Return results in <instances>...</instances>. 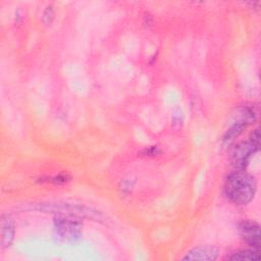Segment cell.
<instances>
[{
	"label": "cell",
	"instance_id": "obj_1",
	"mask_svg": "<svg viewBox=\"0 0 261 261\" xmlns=\"http://www.w3.org/2000/svg\"><path fill=\"white\" fill-rule=\"evenodd\" d=\"M224 192L226 197L238 205L251 202L256 192V181L253 176L244 170L231 172L225 179Z\"/></svg>",
	"mask_w": 261,
	"mask_h": 261
},
{
	"label": "cell",
	"instance_id": "obj_2",
	"mask_svg": "<svg viewBox=\"0 0 261 261\" xmlns=\"http://www.w3.org/2000/svg\"><path fill=\"white\" fill-rule=\"evenodd\" d=\"M260 145L255 144L251 140L248 142H242L234 146L229 153L231 164L238 170H244L248 165L251 156L259 149Z\"/></svg>",
	"mask_w": 261,
	"mask_h": 261
},
{
	"label": "cell",
	"instance_id": "obj_3",
	"mask_svg": "<svg viewBox=\"0 0 261 261\" xmlns=\"http://www.w3.org/2000/svg\"><path fill=\"white\" fill-rule=\"evenodd\" d=\"M55 228L61 238L67 241H75L81 236L82 225L77 220L60 217L55 220Z\"/></svg>",
	"mask_w": 261,
	"mask_h": 261
},
{
	"label": "cell",
	"instance_id": "obj_4",
	"mask_svg": "<svg viewBox=\"0 0 261 261\" xmlns=\"http://www.w3.org/2000/svg\"><path fill=\"white\" fill-rule=\"evenodd\" d=\"M241 233L253 249L260 250V227L254 221H244L240 225Z\"/></svg>",
	"mask_w": 261,
	"mask_h": 261
},
{
	"label": "cell",
	"instance_id": "obj_5",
	"mask_svg": "<svg viewBox=\"0 0 261 261\" xmlns=\"http://www.w3.org/2000/svg\"><path fill=\"white\" fill-rule=\"evenodd\" d=\"M217 258V250L214 247H197L189 251L182 260H202L212 261Z\"/></svg>",
	"mask_w": 261,
	"mask_h": 261
},
{
	"label": "cell",
	"instance_id": "obj_6",
	"mask_svg": "<svg viewBox=\"0 0 261 261\" xmlns=\"http://www.w3.org/2000/svg\"><path fill=\"white\" fill-rule=\"evenodd\" d=\"M14 238V225L10 218L3 217L1 220V246L7 248Z\"/></svg>",
	"mask_w": 261,
	"mask_h": 261
},
{
	"label": "cell",
	"instance_id": "obj_7",
	"mask_svg": "<svg viewBox=\"0 0 261 261\" xmlns=\"http://www.w3.org/2000/svg\"><path fill=\"white\" fill-rule=\"evenodd\" d=\"M260 250L256 249H247L242 250L239 252L233 253L232 255L228 256L227 259L229 260H248V261H259L260 260Z\"/></svg>",
	"mask_w": 261,
	"mask_h": 261
},
{
	"label": "cell",
	"instance_id": "obj_8",
	"mask_svg": "<svg viewBox=\"0 0 261 261\" xmlns=\"http://www.w3.org/2000/svg\"><path fill=\"white\" fill-rule=\"evenodd\" d=\"M246 124H247V122H245V121H243V120H241V121L237 122L236 124H233V125L227 130V133L225 134V136H224V141L227 142V143L233 141L234 138L238 137V136L243 132V129L246 127Z\"/></svg>",
	"mask_w": 261,
	"mask_h": 261
},
{
	"label": "cell",
	"instance_id": "obj_9",
	"mask_svg": "<svg viewBox=\"0 0 261 261\" xmlns=\"http://www.w3.org/2000/svg\"><path fill=\"white\" fill-rule=\"evenodd\" d=\"M53 16H54V12H53V9L51 6H48L46 8V10L44 11V14H43V20L46 24H50L52 19H53Z\"/></svg>",
	"mask_w": 261,
	"mask_h": 261
}]
</instances>
